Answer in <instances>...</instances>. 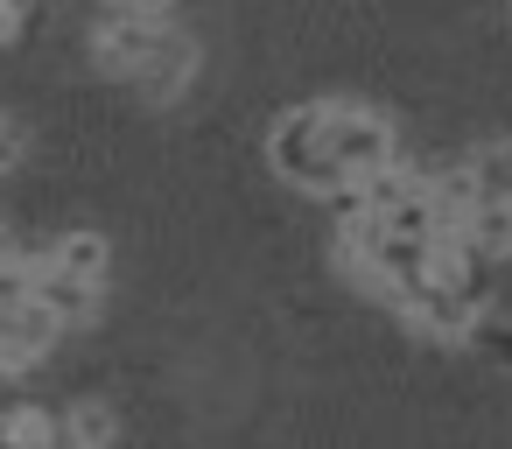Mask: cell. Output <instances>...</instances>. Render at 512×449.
Here are the masks:
<instances>
[{"label": "cell", "mask_w": 512, "mask_h": 449, "mask_svg": "<svg viewBox=\"0 0 512 449\" xmlns=\"http://www.w3.org/2000/svg\"><path fill=\"white\" fill-rule=\"evenodd\" d=\"M8 169H22V127L0 120V176H8Z\"/></svg>", "instance_id": "7c38bea8"}, {"label": "cell", "mask_w": 512, "mask_h": 449, "mask_svg": "<svg viewBox=\"0 0 512 449\" xmlns=\"http://www.w3.org/2000/svg\"><path fill=\"white\" fill-rule=\"evenodd\" d=\"M463 162H470L484 204H512V141H484V148H470Z\"/></svg>", "instance_id": "ba28073f"}, {"label": "cell", "mask_w": 512, "mask_h": 449, "mask_svg": "<svg viewBox=\"0 0 512 449\" xmlns=\"http://www.w3.org/2000/svg\"><path fill=\"white\" fill-rule=\"evenodd\" d=\"M0 428H8V442H15V449H57V428H64V421H50L43 407H15Z\"/></svg>", "instance_id": "30bf717a"}, {"label": "cell", "mask_w": 512, "mask_h": 449, "mask_svg": "<svg viewBox=\"0 0 512 449\" xmlns=\"http://www.w3.org/2000/svg\"><path fill=\"white\" fill-rule=\"evenodd\" d=\"M36 302H43L64 330L99 316V288H92V281H71V274H64V267H50V260H36Z\"/></svg>", "instance_id": "5b68a950"}, {"label": "cell", "mask_w": 512, "mask_h": 449, "mask_svg": "<svg viewBox=\"0 0 512 449\" xmlns=\"http://www.w3.org/2000/svg\"><path fill=\"white\" fill-rule=\"evenodd\" d=\"M330 155L344 162L351 183H365V176L393 169V127L365 106H330Z\"/></svg>", "instance_id": "3957f363"}, {"label": "cell", "mask_w": 512, "mask_h": 449, "mask_svg": "<svg viewBox=\"0 0 512 449\" xmlns=\"http://www.w3.org/2000/svg\"><path fill=\"white\" fill-rule=\"evenodd\" d=\"M463 239H470L477 253H512V204H484Z\"/></svg>", "instance_id": "8fae6325"}, {"label": "cell", "mask_w": 512, "mask_h": 449, "mask_svg": "<svg viewBox=\"0 0 512 449\" xmlns=\"http://www.w3.org/2000/svg\"><path fill=\"white\" fill-rule=\"evenodd\" d=\"M407 316H414L428 337H470V330H477V295H463V288H421V295L407 302Z\"/></svg>", "instance_id": "8992f818"}, {"label": "cell", "mask_w": 512, "mask_h": 449, "mask_svg": "<svg viewBox=\"0 0 512 449\" xmlns=\"http://www.w3.org/2000/svg\"><path fill=\"white\" fill-rule=\"evenodd\" d=\"M57 337H64V323L29 295L22 309L0 316V372H29L36 358H50V351H57Z\"/></svg>", "instance_id": "277c9868"}, {"label": "cell", "mask_w": 512, "mask_h": 449, "mask_svg": "<svg viewBox=\"0 0 512 449\" xmlns=\"http://www.w3.org/2000/svg\"><path fill=\"white\" fill-rule=\"evenodd\" d=\"M267 162H274L295 190H316V197L351 190L344 162L330 155V106H295V113L267 134Z\"/></svg>", "instance_id": "7a4b0ae2"}, {"label": "cell", "mask_w": 512, "mask_h": 449, "mask_svg": "<svg viewBox=\"0 0 512 449\" xmlns=\"http://www.w3.org/2000/svg\"><path fill=\"white\" fill-rule=\"evenodd\" d=\"M113 15H169V0H113Z\"/></svg>", "instance_id": "4fadbf2b"}, {"label": "cell", "mask_w": 512, "mask_h": 449, "mask_svg": "<svg viewBox=\"0 0 512 449\" xmlns=\"http://www.w3.org/2000/svg\"><path fill=\"white\" fill-rule=\"evenodd\" d=\"M106 260H113L106 232H64L50 246V267H64L71 281H92V288H106Z\"/></svg>", "instance_id": "52a82bcc"}, {"label": "cell", "mask_w": 512, "mask_h": 449, "mask_svg": "<svg viewBox=\"0 0 512 449\" xmlns=\"http://www.w3.org/2000/svg\"><path fill=\"white\" fill-rule=\"evenodd\" d=\"M113 442V414L99 407V400H85L64 428H57V449H106Z\"/></svg>", "instance_id": "9c48e42d"}, {"label": "cell", "mask_w": 512, "mask_h": 449, "mask_svg": "<svg viewBox=\"0 0 512 449\" xmlns=\"http://www.w3.org/2000/svg\"><path fill=\"white\" fill-rule=\"evenodd\" d=\"M99 64L134 78L148 99H176L197 71V50L169 15H106L99 22Z\"/></svg>", "instance_id": "6da1fadb"}]
</instances>
